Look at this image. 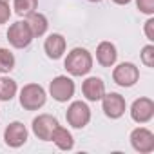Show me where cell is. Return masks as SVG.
<instances>
[{
  "label": "cell",
  "mask_w": 154,
  "mask_h": 154,
  "mask_svg": "<svg viewBox=\"0 0 154 154\" xmlns=\"http://www.w3.org/2000/svg\"><path fill=\"white\" fill-rule=\"evenodd\" d=\"M114 4H118V6H125V4H129L131 0H112Z\"/></svg>",
  "instance_id": "cb8c5ba5"
},
{
  "label": "cell",
  "mask_w": 154,
  "mask_h": 154,
  "mask_svg": "<svg viewBox=\"0 0 154 154\" xmlns=\"http://www.w3.org/2000/svg\"><path fill=\"white\" fill-rule=\"evenodd\" d=\"M118 60V51L116 45L111 42H100L96 47V62L102 67H112Z\"/></svg>",
  "instance_id": "5bb4252c"
},
{
  "label": "cell",
  "mask_w": 154,
  "mask_h": 154,
  "mask_svg": "<svg viewBox=\"0 0 154 154\" xmlns=\"http://www.w3.org/2000/svg\"><path fill=\"white\" fill-rule=\"evenodd\" d=\"M15 69V54L6 49V47H0V72H11Z\"/></svg>",
  "instance_id": "d6986e66"
},
{
  "label": "cell",
  "mask_w": 154,
  "mask_h": 154,
  "mask_svg": "<svg viewBox=\"0 0 154 154\" xmlns=\"http://www.w3.org/2000/svg\"><path fill=\"white\" fill-rule=\"evenodd\" d=\"M140 56H141V62H143L147 67H154V45H152V44L145 45V47L141 49Z\"/></svg>",
  "instance_id": "ffe728a7"
},
{
  "label": "cell",
  "mask_w": 154,
  "mask_h": 154,
  "mask_svg": "<svg viewBox=\"0 0 154 154\" xmlns=\"http://www.w3.org/2000/svg\"><path fill=\"white\" fill-rule=\"evenodd\" d=\"M47 94L42 85L38 84H27L20 91V105L26 111H38L45 105Z\"/></svg>",
  "instance_id": "7a4b0ae2"
},
{
  "label": "cell",
  "mask_w": 154,
  "mask_h": 154,
  "mask_svg": "<svg viewBox=\"0 0 154 154\" xmlns=\"http://www.w3.org/2000/svg\"><path fill=\"white\" fill-rule=\"evenodd\" d=\"M154 116V102L150 98H138L131 105V118L136 123H147Z\"/></svg>",
  "instance_id": "30bf717a"
},
{
  "label": "cell",
  "mask_w": 154,
  "mask_h": 154,
  "mask_svg": "<svg viewBox=\"0 0 154 154\" xmlns=\"http://www.w3.org/2000/svg\"><path fill=\"white\" fill-rule=\"evenodd\" d=\"M26 22H27V26H29V29H31V33H33L35 38H36V36H44V35L47 33L49 22H47L45 15L33 11L31 15H27V20H26Z\"/></svg>",
  "instance_id": "2e32d148"
},
{
  "label": "cell",
  "mask_w": 154,
  "mask_h": 154,
  "mask_svg": "<svg viewBox=\"0 0 154 154\" xmlns=\"http://www.w3.org/2000/svg\"><path fill=\"white\" fill-rule=\"evenodd\" d=\"M0 2H9V0H0Z\"/></svg>",
  "instance_id": "484cf974"
},
{
  "label": "cell",
  "mask_w": 154,
  "mask_h": 154,
  "mask_svg": "<svg viewBox=\"0 0 154 154\" xmlns=\"http://www.w3.org/2000/svg\"><path fill=\"white\" fill-rule=\"evenodd\" d=\"M65 69L72 76H85L93 69V56L84 47H74L65 58Z\"/></svg>",
  "instance_id": "6da1fadb"
},
{
  "label": "cell",
  "mask_w": 154,
  "mask_h": 154,
  "mask_svg": "<svg viewBox=\"0 0 154 154\" xmlns=\"http://www.w3.org/2000/svg\"><path fill=\"white\" fill-rule=\"evenodd\" d=\"M136 6L143 15H154V0H136Z\"/></svg>",
  "instance_id": "44dd1931"
},
{
  "label": "cell",
  "mask_w": 154,
  "mask_h": 154,
  "mask_svg": "<svg viewBox=\"0 0 154 154\" xmlns=\"http://www.w3.org/2000/svg\"><path fill=\"white\" fill-rule=\"evenodd\" d=\"M89 2H102V0H89Z\"/></svg>",
  "instance_id": "d4e9b609"
},
{
  "label": "cell",
  "mask_w": 154,
  "mask_h": 154,
  "mask_svg": "<svg viewBox=\"0 0 154 154\" xmlns=\"http://www.w3.org/2000/svg\"><path fill=\"white\" fill-rule=\"evenodd\" d=\"M4 141L8 147L18 149L27 141V129L22 122H11L4 131Z\"/></svg>",
  "instance_id": "8fae6325"
},
{
  "label": "cell",
  "mask_w": 154,
  "mask_h": 154,
  "mask_svg": "<svg viewBox=\"0 0 154 154\" xmlns=\"http://www.w3.org/2000/svg\"><path fill=\"white\" fill-rule=\"evenodd\" d=\"M112 80L120 87H132L140 80V69L134 63H131V62H123V63L114 67Z\"/></svg>",
  "instance_id": "8992f818"
},
{
  "label": "cell",
  "mask_w": 154,
  "mask_h": 154,
  "mask_svg": "<svg viewBox=\"0 0 154 154\" xmlns=\"http://www.w3.org/2000/svg\"><path fill=\"white\" fill-rule=\"evenodd\" d=\"M65 38L60 35V33H51L45 42H44V49H45V54L51 58V60H58L63 56L65 53Z\"/></svg>",
  "instance_id": "4fadbf2b"
},
{
  "label": "cell",
  "mask_w": 154,
  "mask_h": 154,
  "mask_svg": "<svg viewBox=\"0 0 154 154\" xmlns=\"http://www.w3.org/2000/svg\"><path fill=\"white\" fill-rule=\"evenodd\" d=\"M49 141H53L60 150H71L72 147H74V140H72V134L65 129V127H62L60 123L56 125V129L53 131V134H51V140Z\"/></svg>",
  "instance_id": "9a60e30c"
},
{
  "label": "cell",
  "mask_w": 154,
  "mask_h": 154,
  "mask_svg": "<svg viewBox=\"0 0 154 154\" xmlns=\"http://www.w3.org/2000/svg\"><path fill=\"white\" fill-rule=\"evenodd\" d=\"M11 17V9H9V4L8 2H0V26L6 24Z\"/></svg>",
  "instance_id": "7402d4cb"
},
{
  "label": "cell",
  "mask_w": 154,
  "mask_h": 154,
  "mask_svg": "<svg viewBox=\"0 0 154 154\" xmlns=\"http://www.w3.org/2000/svg\"><path fill=\"white\" fill-rule=\"evenodd\" d=\"M33 33H31V29H29V26H27V22L24 20H18V22H15V24H11L9 26V29H8V40H9V44L13 45V47H17V49H24V47H27L31 42H33Z\"/></svg>",
  "instance_id": "5b68a950"
},
{
  "label": "cell",
  "mask_w": 154,
  "mask_h": 154,
  "mask_svg": "<svg viewBox=\"0 0 154 154\" xmlns=\"http://www.w3.org/2000/svg\"><path fill=\"white\" fill-rule=\"evenodd\" d=\"M82 93L89 102H100L105 94V84L98 76H89L82 84Z\"/></svg>",
  "instance_id": "7c38bea8"
},
{
  "label": "cell",
  "mask_w": 154,
  "mask_h": 154,
  "mask_svg": "<svg viewBox=\"0 0 154 154\" xmlns=\"http://www.w3.org/2000/svg\"><path fill=\"white\" fill-rule=\"evenodd\" d=\"M18 87L17 82L13 78H8V76H2L0 78V102H9L15 98Z\"/></svg>",
  "instance_id": "e0dca14e"
},
{
  "label": "cell",
  "mask_w": 154,
  "mask_h": 154,
  "mask_svg": "<svg viewBox=\"0 0 154 154\" xmlns=\"http://www.w3.org/2000/svg\"><path fill=\"white\" fill-rule=\"evenodd\" d=\"M56 125H58V120L54 116H51V114H38L33 120V125L31 127H33V132H35V136L38 140L49 141L53 131L56 129Z\"/></svg>",
  "instance_id": "9c48e42d"
},
{
  "label": "cell",
  "mask_w": 154,
  "mask_h": 154,
  "mask_svg": "<svg viewBox=\"0 0 154 154\" xmlns=\"http://www.w3.org/2000/svg\"><path fill=\"white\" fill-rule=\"evenodd\" d=\"M38 8V0H13V9L18 17H27Z\"/></svg>",
  "instance_id": "ac0fdd59"
},
{
  "label": "cell",
  "mask_w": 154,
  "mask_h": 154,
  "mask_svg": "<svg viewBox=\"0 0 154 154\" xmlns=\"http://www.w3.org/2000/svg\"><path fill=\"white\" fill-rule=\"evenodd\" d=\"M131 145L140 154H149L154 150V134L147 127H136L131 132Z\"/></svg>",
  "instance_id": "ba28073f"
},
{
  "label": "cell",
  "mask_w": 154,
  "mask_h": 154,
  "mask_svg": "<svg viewBox=\"0 0 154 154\" xmlns=\"http://www.w3.org/2000/svg\"><path fill=\"white\" fill-rule=\"evenodd\" d=\"M65 120L71 127L74 129H84L89 122H91V109L85 102L78 100V102H72L69 107H67V112H65Z\"/></svg>",
  "instance_id": "3957f363"
},
{
  "label": "cell",
  "mask_w": 154,
  "mask_h": 154,
  "mask_svg": "<svg viewBox=\"0 0 154 154\" xmlns=\"http://www.w3.org/2000/svg\"><path fill=\"white\" fill-rule=\"evenodd\" d=\"M74 82L69 78V76H56V78H53V82L49 84V93L53 96V100L60 102V103H65L69 102L72 96H74Z\"/></svg>",
  "instance_id": "277c9868"
},
{
  "label": "cell",
  "mask_w": 154,
  "mask_h": 154,
  "mask_svg": "<svg viewBox=\"0 0 154 154\" xmlns=\"http://www.w3.org/2000/svg\"><path fill=\"white\" fill-rule=\"evenodd\" d=\"M102 109L105 112L107 118L111 120H118L125 114V109H127V103H125V98L118 93H105L103 98H102Z\"/></svg>",
  "instance_id": "52a82bcc"
},
{
  "label": "cell",
  "mask_w": 154,
  "mask_h": 154,
  "mask_svg": "<svg viewBox=\"0 0 154 154\" xmlns=\"http://www.w3.org/2000/svg\"><path fill=\"white\" fill-rule=\"evenodd\" d=\"M145 36L149 42H154V18H149L145 22Z\"/></svg>",
  "instance_id": "603a6c76"
}]
</instances>
